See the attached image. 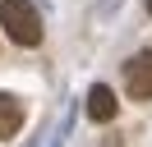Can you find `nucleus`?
<instances>
[{
  "instance_id": "f257e3e1",
  "label": "nucleus",
  "mask_w": 152,
  "mask_h": 147,
  "mask_svg": "<svg viewBox=\"0 0 152 147\" xmlns=\"http://www.w3.org/2000/svg\"><path fill=\"white\" fill-rule=\"evenodd\" d=\"M0 28L14 46H42V14L28 0H0Z\"/></svg>"
},
{
  "instance_id": "20e7f679",
  "label": "nucleus",
  "mask_w": 152,
  "mask_h": 147,
  "mask_svg": "<svg viewBox=\"0 0 152 147\" xmlns=\"http://www.w3.org/2000/svg\"><path fill=\"white\" fill-rule=\"evenodd\" d=\"M115 110H120V101H115V92L97 83V87L88 92V115H92L97 124H106V119H115Z\"/></svg>"
},
{
  "instance_id": "7ed1b4c3",
  "label": "nucleus",
  "mask_w": 152,
  "mask_h": 147,
  "mask_svg": "<svg viewBox=\"0 0 152 147\" xmlns=\"http://www.w3.org/2000/svg\"><path fill=\"white\" fill-rule=\"evenodd\" d=\"M19 129H23V101L10 97V92H0V143H10Z\"/></svg>"
},
{
  "instance_id": "f03ea898",
  "label": "nucleus",
  "mask_w": 152,
  "mask_h": 147,
  "mask_svg": "<svg viewBox=\"0 0 152 147\" xmlns=\"http://www.w3.org/2000/svg\"><path fill=\"white\" fill-rule=\"evenodd\" d=\"M124 92H129L134 101H152V46L138 51L124 64Z\"/></svg>"
},
{
  "instance_id": "39448f33",
  "label": "nucleus",
  "mask_w": 152,
  "mask_h": 147,
  "mask_svg": "<svg viewBox=\"0 0 152 147\" xmlns=\"http://www.w3.org/2000/svg\"><path fill=\"white\" fill-rule=\"evenodd\" d=\"M148 14H152V0H148Z\"/></svg>"
}]
</instances>
